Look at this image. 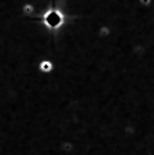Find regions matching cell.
<instances>
[{"label":"cell","instance_id":"cell-1","mask_svg":"<svg viewBox=\"0 0 154 155\" xmlns=\"http://www.w3.org/2000/svg\"><path fill=\"white\" fill-rule=\"evenodd\" d=\"M46 25L50 28H53V29H55V28H58L62 25V18L59 17L58 12L51 11L46 15Z\"/></svg>","mask_w":154,"mask_h":155},{"label":"cell","instance_id":"cell-2","mask_svg":"<svg viewBox=\"0 0 154 155\" xmlns=\"http://www.w3.org/2000/svg\"><path fill=\"white\" fill-rule=\"evenodd\" d=\"M39 68H40L41 71H44V73H50V71H53V63L50 61H41L40 64H39Z\"/></svg>","mask_w":154,"mask_h":155},{"label":"cell","instance_id":"cell-3","mask_svg":"<svg viewBox=\"0 0 154 155\" xmlns=\"http://www.w3.org/2000/svg\"><path fill=\"white\" fill-rule=\"evenodd\" d=\"M33 10H35V7H33V4H32V3H23V4H22V7H21V11H22L23 14H26V15L32 14Z\"/></svg>","mask_w":154,"mask_h":155},{"label":"cell","instance_id":"cell-4","mask_svg":"<svg viewBox=\"0 0 154 155\" xmlns=\"http://www.w3.org/2000/svg\"><path fill=\"white\" fill-rule=\"evenodd\" d=\"M140 3L143 4V6H150L151 3V0H140Z\"/></svg>","mask_w":154,"mask_h":155}]
</instances>
